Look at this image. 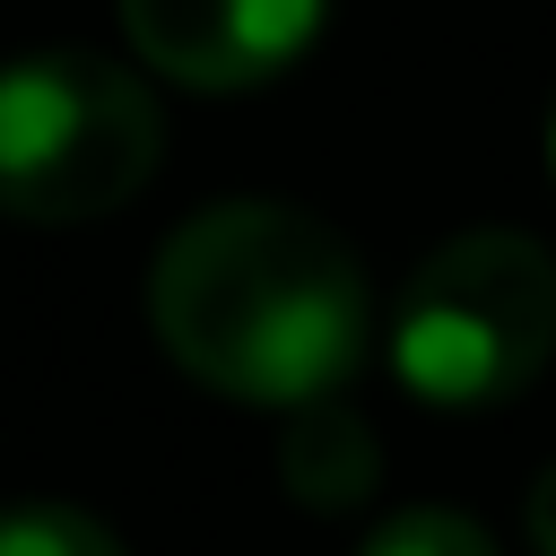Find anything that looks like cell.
<instances>
[{
	"instance_id": "3",
	"label": "cell",
	"mask_w": 556,
	"mask_h": 556,
	"mask_svg": "<svg viewBox=\"0 0 556 556\" xmlns=\"http://www.w3.org/2000/svg\"><path fill=\"white\" fill-rule=\"evenodd\" d=\"M165 156L156 96L104 52H17L0 70V208L17 226L113 217Z\"/></svg>"
},
{
	"instance_id": "1",
	"label": "cell",
	"mask_w": 556,
	"mask_h": 556,
	"mask_svg": "<svg viewBox=\"0 0 556 556\" xmlns=\"http://www.w3.org/2000/svg\"><path fill=\"white\" fill-rule=\"evenodd\" d=\"M156 348L243 408H304L365 365V261L295 200H217L148 269Z\"/></svg>"
},
{
	"instance_id": "2",
	"label": "cell",
	"mask_w": 556,
	"mask_h": 556,
	"mask_svg": "<svg viewBox=\"0 0 556 556\" xmlns=\"http://www.w3.org/2000/svg\"><path fill=\"white\" fill-rule=\"evenodd\" d=\"M556 356V261L513 226H469L391 304V374L426 408H495Z\"/></svg>"
},
{
	"instance_id": "6",
	"label": "cell",
	"mask_w": 556,
	"mask_h": 556,
	"mask_svg": "<svg viewBox=\"0 0 556 556\" xmlns=\"http://www.w3.org/2000/svg\"><path fill=\"white\" fill-rule=\"evenodd\" d=\"M0 556H122V539L78 504H9L0 513Z\"/></svg>"
},
{
	"instance_id": "7",
	"label": "cell",
	"mask_w": 556,
	"mask_h": 556,
	"mask_svg": "<svg viewBox=\"0 0 556 556\" xmlns=\"http://www.w3.org/2000/svg\"><path fill=\"white\" fill-rule=\"evenodd\" d=\"M356 556H495V539L452 504H408V513L374 521V539Z\"/></svg>"
},
{
	"instance_id": "8",
	"label": "cell",
	"mask_w": 556,
	"mask_h": 556,
	"mask_svg": "<svg viewBox=\"0 0 556 556\" xmlns=\"http://www.w3.org/2000/svg\"><path fill=\"white\" fill-rule=\"evenodd\" d=\"M530 547L539 556H556V460L539 469V486H530Z\"/></svg>"
},
{
	"instance_id": "5",
	"label": "cell",
	"mask_w": 556,
	"mask_h": 556,
	"mask_svg": "<svg viewBox=\"0 0 556 556\" xmlns=\"http://www.w3.org/2000/svg\"><path fill=\"white\" fill-rule=\"evenodd\" d=\"M278 478L304 513H348L382 486V443L374 426L330 391V400H304L287 408V434H278Z\"/></svg>"
},
{
	"instance_id": "4",
	"label": "cell",
	"mask_w": 556,
	"mask_h": 556,
	"mask_svg": "<svg viewBox=\"0 0 556 556\" xmlns=\"http://www.w3.org/2000/svg\"><path fill=\"white\" fill-rule=\"evenodd\" d=\"M130 52L174 87H261L304 61L321 35V0H113Z\"/></svg>"
},
{
	"instance_id": "9",
	"label": "cell",
	"mask_w": 556,
	"mask_h": 556,
	"mask_svg": "<svg viewBox=\"0 0 556 556\" xmlns=\"http://www.w3.org/2000/svg\"><path fill=\"white\" fill-rule=\"evenodd\" d=\"M547 174H556V104H547Z\"/></svg>"
}]
</instances>
